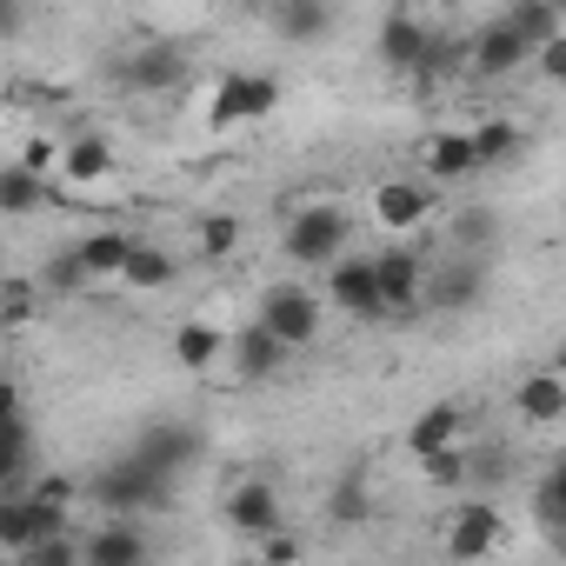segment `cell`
Returning a JSON list of instances; mask_svg holds the SVG:
<instances>
[{
  "instance_id": "obj_12",
  "label": "cell",
  "mask_w": 566,
  "mask_h": 566,
  "mask_svg": "<svg viewBox=\"0 0 566 566\" xmlns=\"http://www.w3.org/2000/svg\"><path fill=\"white\" fill-rule=\"evenodd\" d=\"M187 74H193V61L174 41H140L127 54V87H140V94H174V87H187Z\"/></svg>"
},
{
  "instance_id": "obj_28",
  "label": "cell",
  "mask_w": 566,
  "mask_h": 566,
  "mask_svg": "<svg viewBox=\"0 0 566 566\" xmlns=\"http://www.w3.org/2000/svg\"><path fill=\"white\" fill-rule=\"evenodd\" d=\"M506 21L526 34V48H539V41L566 34V8H559V0H513V8H506Z\"/></svg>"
},
{
  "instance_id": "obj_15",
  "label": "cell",
  "mask_w": 566,
  "mask_h": 566,
  "mask_svg": "<svg viewBox=\"0 0 566 566\" xmlns=\"http://www.w3.org/2000/svg\"><path fill=\"white\" fill-rule=\"evenodd\" d=\"M427 41H433V28H427L420 14L394 8V14L380 21V34H374V54H380V67H394V74H413V67L427 61Z\"/></svg>"
},
{
  "instance_id": "obj_10",
  "label": "cell",
  "mask_w": 566,
  "mask_h": 566,
  "mask_svg": "<svg viewBox=\"0 0 566 566\" xmlns=\"http://www.w3.org/2000/svg\"><path fill=\"white\" fill-rule=\"evenodd\" d=\"M147 559H154V539L127 513H107V526L81 539V566H147Z\"/></svg>"
},
{
  "instance_id": "obj_14",
  "label": "cell",
  "mask_w": 566,
  "mask_h": 566,
  "mask_svg": "<svg viewBox=\"0 0 566 566\" xmlns=\"http://www.w3.org/2000/svg\"><path fill=\"white\" fill-rule=\"evenodd\" d=\"M427 213H433L427 180H380V187H374V220H380L394 240L420 233V227H427Z\"/></svg>"
},
{
  "instance_id": "obj_22",
  "label": "cell",
  "mask_w": 566,
  "mask_h": 566,
  "mask_svg": "<svg viewBox=\"0 0 566 566\" xmlns=\"http://www.w3.org/2000/svg\"><path fill=\"white\" fill-rule=\"evenodd\" d=\"M266 14H273L280 34L301 41V48H321L334 34V0H266Z\"/></svg>"
},
{
  "instance_id": "obj_9",
  "label": "cell",
  "mask_w": 566,
  "mask_h": 566,
  "mask_svg": "<svg viewBox=\"0 0 566 566\" xmlns=\"http://www.w3.org/2000/svg\"><path fill=\"white\" fill-rule=\"evenodd\" d=\"M127 453H134L147 473L174 480V473H180V467L200 453V433H193V427H180V420H147V427H140V440H134Z\"/></svg>"
},
{
  "instance_id": "obj_23",
  "label": "cell",
  "mask_w": 566,
  "mask_h": 566,
  "mask_svg": "<svg viewBox=\"0 0 566 566\" xmlns=\"http://www.w3.org/2000/svg\"><path fill=\"white\" fill-rule=\"evenodd\" d=\"M48 207V174L21 167V160H0V213L8 220H34Z\"/></svg>"
},
{
  "instance_id": "obj_31",
  "label": "cell",
  "mask_w": 566,
  "mask_h": 566,
  "mask_svg": "<svg viewBox=\"0 0 566 566\" xmlns=\"http://www.w3.org/2000/svg\"><path fill=\"white\" fill-rule=\"evenodd\" d=\"M533 520L559 539V526H566V467H546V480L533 486Z\"/></svg>"
},
{
  "instance_id": "obj_37",
  "label": "cell",
  "mask_w": 566,
  "mask_h": 566,
  "mask_svg": "<svg viewBox=\"0 0 566 566\" xmlns=\"http://www.w3.org/2000/svg\"><path fill=\"white\" fill-rule=\"evenodd\" d=\"M48 287H61V294H74V287H94V280H87V266L74 260V247H67V253L48 266Z\"/></svg>"
},
{
  "instance_id": "obj_3",
  "label": "cell",
  "mask_w": 566,
  "mask_h": 566,
  "mask_svg": "<svg viewBox=\"0 0 566 566\" xmlns=\"http://www.w3.org/2000/svg\"><path fill=\"white\" fill-rule=\"evenodd\" d=\"M280 107V81L273 74H247V67H233V74H220L213 81V94H207V134H233V127H253V120H266Z\"/></svg>"
},
{
  "instance_id": "obj_21",
  "label": "cell",
  "mask_w": 566,
  "mask_h": 566,
  "mask_svg": "<svg viewBox=\"0 0 566 566\" xmlns=\"http://www.w3.org/2000/svg\"><path fill=\"white\" fill-rule=\"evenodd\" d=\"M54 174H61L67 187H101V180L114 174V140H107V134H74V140H61Z\"/></svg>"
},
{
  "instance_id": "obj_33",
  "label": "cell",
  "mask_w": 566,
  "mask_h": 566,
  "mask_svg": "<svg viewBox=\"0 0 566 566\" xmlns=\"http://www.w3.org/2000/svg\"><path fill=\"white\" fill-rule=\"evenodd\" d=\"M233 247H240V220H233V213H207V220L193 227V253H200V260H227Z\"/></svg>"
},
{
  "instance_id": "obj_41",
  "label": "cell",
  "mask_w": 566,
  "mask_h": 566,
  "mask_svg": "<svg viewBox=\"0 0 566 566\" xmlns=\"http://www.w3.org/2000/svg\"><path fill=\"white\" fill-rule=\"evenodd\" d=\"M533 54H539V74H546V81H566V34H553V41H539Z\"/></svg>"
},
{
  "instance_id": "obj_42",
  "label": "cell",
  "mask_w": 566,
  "mask_h": 566,
  "mask_svg": "<svg viewBox=\"0 0 566 566\" xmlns=\"http://www.w3.org/2000/svg\"><path fill=\"white\" fill-rule=\"evenodd\" d=\"M28 28V0H0V41H14Z\"/></svg>"
},
{
  "instance_id": "obj_29",
  "label": "cell",
  "mask_w": 566,
  "mask_h": 566,
  "mask_svg": "<svg viewBox=\"0 0 566 566\" xmlns=\"http://www.w3.org/2000/svg\"><path fill=\"white\" fill-rule=\"evenodd\" d=\"M28 460H34V433H28V413L0 420V493H8V486H21Z\"/></svg>"
},
{
  "instance_id": "obj_44",
  "label": "cell",
  "mask_w": 566,
  "mask_h": 566,
  "mask_svg": "<svg viewBox=\"0 0 566 566\" xmlns=\"http://www.w3.org/2000/svg\"><path fill=\"white\" fill-rule=\"evenodd\" d=\"M34 101H48V87L41 81H14V107H34Z\"/></svg>"
},
{
  "instance_id": "obj_17",
  "label": "cell",
  "mask_w": 566,
  "mask_h": 566,
  "mask_svg": "<svg viewBox=\"0 0 566 566\" xmlns=\"http://www.w3.org/2000/svg\"><path fill=\"white\" fill-rule=\"evenodd\" d=\"M120 287L127 294H160V287H174V280H180V260L160 247V240H140L134 233V247H127V260H120Z\"/></svg>"
},
{
  "instance_id": "obj_39",
  "label": "cell",
  "mask_w": 566,
  "mask_h": 566,
  "mask_svg": "<svg viewBox=\"0 0 566 566\" xmlns=\"http://www.w3.org/2000/svg\"><path fill=\"white\" fill-rule=\"evenodd\" d=\"M28 493H34V500H48V506H61V513H74V500H81V486H74V480H61V473H48V480H34Z\"/></svg>"
},
{
  "instance_id": "obj_26",
  "label": "cell",
  "mask_w": 566,
  "mask_h": 566,
  "mask_svg": "<svg viewBox=\"0 0 566 566\" xmlns=\"http://www.w3.org/2000/svg\"><path fill=\"white\" fill-rule=\"evenodd\" d=\"M467 134H473L480 167H500V160H513V154L526 147V127H520V120H506V114H493V120H480V127H467Z\"/></svg>"
},
{
  "instance_id": "obj_2",
  "label": "cell",
  "mask_w": 566,
  "mask_h": 566,
  "mask_svg": "<svg viewBox=\"0 0 566 566\" xmlns=\"http://www.w3.org/2000/svg\"><path fill=\"white\" fill-rule=\"evenodd\" d=\"M287 354H307L321 340V321H327V301L314 287H301V280H273V287L260 294V314H253Z\"/></svg>"
},
{
  "instance_id": "obj_30",
  "label": "cell",
  "mask_w": 566,
  "mask_h": 566,
  "mask_svg": "<svg viewBox=\"0 0 566 566\" xmlns=\"http://www.w3.org/2000/svg\"><path fill=\"white\" fill-rule=\"evenodd\" d=\"M41 321V287L34 280H0V334H21Z\"/></svg>"
},
{
  "instance_id": "obj_18",
  "label": "cell",
  "mask_w": 566,
  "mask_h": 566,
  "mask_svg": "<svg viewBox=\"0 0 566 566\" xmlns=\"http://www.w3.org/2000/svg\"><path fill=\"white\" fill-rule=\"evenodd\" d=\"M513 407L526 427H559L566 420V374L559 367H533L520 387H513Z\"/></svg>"
},
{
  "instance_id": "obj_6",
  "label": "cell",
  "mask_w": 566,
  "mask_h": 566,
  "mask_svg": "<svg viewBox=\"0 0 566 566\" xmlns=\"http://www.w3.org/2000/svg\"><path fill=\"white\" fill-rule=\"evenodd\" d=\"M526 61H533V48H526V34H520L506 14H493L486 28L467 34V67H473L480 81H506V74H520Z\"/></svg>"
},
{
  "instance_id": "obj_13",
  "label": "cell",
  "mask_w": 566,
  "mask_h": 566,
  "mask_svg": "<svg viewBox=\"0 0 566 566\" xmlns=\"http://www.w3.org/2000/svg\"><path fill=\"white\" fill-rule=\"evenodd\" d=\"M420 174H427L433 187H460V180H473V174H480L473 134H467V127H440V134H427V140H420Z\"/></svg>"
},
{
  "instance_id": "obj_8",
  "label": "cell",
  "mask_w": 566,
  "mask_h": 566,
  "mask_svg": "<svg viewBox=\"0 0 566 566\" xmlns=\"http://www.w3.org/2000/svg\"><path fill=\"white\" fill-rule=\"evenodd\" d=\"M500 546H506V520H500V506H486V500L453 506V520H447V553H453V559H493Z\"/></svg>"
},
{
  "instance_id": "obj_43",
  "label": "cell",
  "mask_w": 566,
  "mask_h": 566,
  "mask_svg": "<svg viewBox=\"0 0 566 566\" xmlns=\"http://www.w3.org/2000/svg\"><path fill=\"white\" fill-rule=\"evenodd\" d=\"M14 413H21V387L0 374V420H14Z\"/></svg>"
},
{
  "instance_id": "obj_4",
  "label": "cell",
  "mask_w": 566,
  "mask_h": 566,
  "mask_svg": "<svg viewBox=\"0 0 566 566\" xmlns=\"http://www.w3.org/2000/svg\"><path fill=\"white\" fill-rule=\"evenodd\" d=\"M167 486H174V480H160V473H147L134 453H120V460H107L81 493H87L101 513H147V506L167 500Z\"/></svg>"
},
{
  "instance_id": "obj_20",
  "label": "cell",
  "mask_w": 566,
  "mask_h": 566,
  "mask_svg": "<svg viewBox=\"0 0 566 566\" xmlns=\"http://www.w3.org/2000/svg\"><path fill=\"white\" fill-rule=\"evenodd\" d=\"M227 526L233 533H266V526H287V506H280V493L266 486V480H240L233 493H227Z\"/></svg>"
},
{
  "instance_id": "obj_25",
  "label": "cell",
  "mask_w": 566,
  "mask_h": 566,
  "mask_svg": "<svg viewBox=\"0 0 566 566\" xmlns=\"http://www.w3.org/2000/svg\"><path fill=\"white\" fill-rule=\"evenodd\" d=\"M220 347H227V334H220L213 321H180V327H174V360H180L187 374H207V367L220 360Z\"/></svg>"
},
{
  "instance_id": "obj_38",
  "label": "cell",
  "mask_w": 566,
  "mask_h": 566,
  "mask_svg": "<svg viewBox=\"0 0 566 566\" xmlns=\"http://www.w3.org/2000/svg\"><path fill=\"white\" fill-rule=\"evenodd\" d=\"M21 167H34V174H54V160H61V140H48V134H34V140H21V154H14Z\"/></svg>"
},
{
  "instance_id": "obj_5",
  "label": "cell",
  "mask_w": 566,
  "mask_h": 566,
  "mask_svg": "<svg viewBox=\"0 0 566 566\" xmlns=\"http://www.w3.org/2000/svg\"><path fill=\"white\" fill-rule=\"evenodd\" d=\"M327 307H340L354 321H387L380 287H374V253H334L327 260Z\"/></svg>"
},
{
  "instance_id": "obj_34",
  "label": "cell",
  "mask_w": 566,
  "mask_h": 566,
  "mask_svg": "<svg viewBox=\"0 0 566 566\" xmlns=\"http://www.w3.org/2000/svg\"><path fill=\"white\" fill-rule=\"evenodd\" d=\"M420 467H427L433 486H460V480H467V447H440V453H427Z\"/></svg>"
},
{
  "instance_id": "obj_27",
  "label": "cell",
  "mask_w": 566,
  "mask_h": 566,
  "mask_svg": "<svg viewBox=\"0 0 566 566\" xmlns=\"http://www.w3.org/2000/svg\"><path fill=\"white\" fill-rule=\"evenodd\" d=\"M480 301V266H447L420 287V307H473Z\"/></svg>"
},
{
  "instance_id": "obj_35",
  "label": "cell",
  "mask_w": 566,
  "mask_h": 566,
  "mask_svg": "<svg viewBox=\"0 0 566 566\" xmlns=\"http://www.w3.org/2000/svg\"><path fill=\"white\" fill-rule=\"evenodd\" d=\"M253 553H260V559H301V553H307V539H301V533H287V526H266V533H253Z\"/></svg>"
},
{
  "instance_id": "obj_45",
  "label": "cell",
  "mask_w": 566,
  "mask_h": 566,
  "mask_svg": "<svg viewBox=\"0 0 566 566\" xmlns=\"http://www.w3.org/2000/svg\"><path fill=\"white\" fill-rule=\"evenodd\" d=\"M240 8H247V14H266V0H240Z\"/></svg>"
},
{
  "instance_id": "obj_11",
  "label": "cell",
  "mask_w": 566,
  "mask_h": 566,
  "mask_svg": "<svg viewBox=\"0 0 566 566\" xmlns=\"http://www.w3.org/2000/svg\"><path fill=\"white\" fill-rule=\"evenodd\" d=\"M54 526H67L61 506L34 500V493H21V486L0 493V553H21L28 539H41V533H54Z\"/></svg>"
},
{
  "instance_id": "obj_40",
  "label": "cell",
  "mask_w": 566,
  "mask_h": 566,
  "mask_svg": "<svg viewBox=\"0 0 566 566\" xmlns=\"http://www.w3.org/2000/svg\"><path fill=\"white\" fill-rule=\"evenodd\" d=\"M334 520H340V526H354V520H367V486H354V480H340V493H334Z\"/></svg>"
},
{
  "instance_id": "obj_24",
  "label": "cell",
  "mask_w": 566,
  "mask_h": 566,
  "mask_svg": "<svg viewBox=\"0 0 566 566\" xmlns=\"http://www.w3.org/2000/svg\"><path fill=\"white\" fill-rule=\"evenodd\" d=\"M127 247H134V233H120V227H94V233L74 240V260L87 266V280H114L120 260H127Z\"/></svg>"
},
{
  "instance_id": "obj_16",
  "label": "cell",
  "mask_w": 566,
  "mask_h": 566,
  "mask_svg": "<svg viewBox=\"0 0 566 566\" xmlns=\"http://www.w3.org/2000/svg\"><path fill=\"white\" fill-rule=\"evenodd\" d=\"M220 354L233 360V374H240V380H273L280 367H287V360H294V354H287V347H280V340H273V334H266L260 321H247L240 334H227V347H220Z\"/></svg>"
},
{
  "instance_id": "obj_7",
  "label": "cell",
  "mask_w": 566,
  "mask_h": 566,
  "mask_svg": "<svg viewBox=\"0 0 566 566\" xmlns=\"http://www.w3.org/2000/svg\"><path fill=\"white\" fill-rule=\"evenodd\" d=\"M374 287H380L387 321H394V314H420V287H427L420 253H413V247H387V253H374Z\"/></svg>"
},
{
  "instance_id": "obj_32",
  "label": "cell",
  "mask_w": 566,
  "mask_h": 566,
  "mask_svg": "<svg viewBox=\"0 0 566 566\" xmlns=\"http://www.w3.org/2000/svg\"><path fill=\"white\" fill-rule=\"evenodd\" d=\"M14 559H28V566H81V539L67 533V526H54V533H41V539H28Z\"/></svg>"
},
{
  "instance_id": "obj_36",
  "label": "cell",
  "mask_w": 566,
  "mask_h": 566,
  "mask_svg": "<svg viewBox=\"0 0 566 566\" xmlns=\"http://www.w3.org/2000/svg\"><path fill=\"white\" fill-rule=\"evenodd\" d=\"M493 227H500V220H493L486 207H473V213H460V220H453V247H486V240H493Z\"/></svg>"
},
{
  "instance_id": "obj_19",
  "label": "cell",
  "mask_w": 566,
  "mask_h": 566,
  "mask_svg": "<svg viewBox=\"0 0 566 566\" xmlns=\"http://www.w3.org/2000/svg\"><path fill=\"white\" fill-rule=\"evenodd\" d=\"M460 440H467V407H460V400H433V407H420L413 427H407V453H413V460H427V453H440V447H460Z\"/></svg>"
},
{
  "instance_id": "obj_1",
  "label": "cell",
  "mask_w": 566,
  "mask_h": 566,
  "mask_svg": "<svg viewBox=\"0 0 566 566\" xmlns=\"http://www.w3.org/2000/svg\"><path fill=\"white\" fill-rule=\"evenodd\" d=\"M354 247V213L340 207V200H307L294 220H287V233H280V253H287L294 266H327L334 253H347Z\"/></svg>"
}]
</instances>
